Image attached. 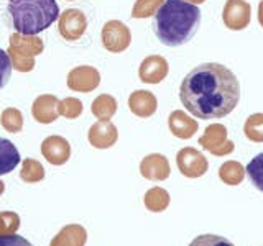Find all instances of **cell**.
<instances>
[{
    "mask_svg": "<svg viewBox=\"0 0 263 246\" xmlns=\"http://www.w3.org/2000/svg\"><path fill=\"white\" fill-rule=\"evenodd\" d=\"M179 100L196 118H222L232 113L240 100V84L227 66L204 63L186 74Z\"/></svg>",
    "mask_w": 263,
    "mask_h": 246,
    "instance_id": "cell-1",
    "label": "cell"
},
{
    "mask_svg": "<svg viewBox=\"0 0 263 246\" xmlns=\"http://www.w3.org/2000/svg\"><path fill=\"white\" fill-rule=\"evenodd\" d=\"M201 23V10L186 0H164L155 13L153 31L163 45L176 48L191 39Z\"/></svg>",
    "mask_w": 263,
    "mask_h": 246,
    "instance_id": "cell-2",
    "label": "cell"
},
{
    "mask_svg": "<svg viewBox=\"0 0 263 246\" xmlns=\"http://www.w3.org/2000/svg\"><path fill=\"white\" fill-rule=\"evenodd\" d=\"M8 13L16 33L38 35L60 18V7L56 0H10Z\"/></svg>",
    "mask_w": 263,
    "mask_h": 246,
    "instance_id": "cell-3",
    "label": "cell"
},
{
    "mask_svg": "<svg viewBox=\"0 0 263 246\" xmlns=\"http://www.w3.org/2000/svg\"><path fill=\"white\" fill-rule=\"evenodd\" d=\"M102 46L109 53L119 54L123 53L132 43V31L125 23L120 20L105 22L101 31Z\"/></svg>",
    "mask_w": 263,
    "mask_h": 246,
    "instance_id": "cell-4",
    "label": "cell"
},
{
    "mask_svg": "<svg viewBox=\"0 0 263 246\" xmlns=\"http://www.w3.org/2000/svg\"><path fill=\"white\" fill-rule=\"evenodd\" d=\"M199 145L214 156H227L235 150V145L227 138V128L222 123H211L199 138Z\"/></svg>",
    "mask_w": 263,
    "mask_h": 246,
    "instance_id": "cell-5",
    "label": "cell"
},
{
    "mask_svg": "<svg viewBox=\"0 0 263 246\" xmlns=\"http://www.w3.org/2000/svg\"><path fill=\"white\" fill-rule=\"evenodd\" d=\"M176 164H178V169L181 174L189 179L202 177L209 169V162L205 159V156L191 146H186L183 150L178 151Z\"/></svg>",
    "mask_w": 263,
    "mask_h": 246,
    "instance_id": "cell-6",
    "label": "cell"
},
{
    "mask_svg": "<svg viewBox=\"0 0 263 246\" xmlns=\"http://www.w3.org/2000/svg\"><path fill=\"white\" fill-rule=\"evenodd\" d=\"M224 25L232 31H242L252 22V7L247 0H227L222 10Z\"/></svg>",
    "mask_w": 263,
    "mask_h": 246,
    "instance_id": "cell-7",
    "label": "cell"
},
{
    "mask_svg": "<svg viewBox=\"0 0 263 246\" xmlns=\"http://www.w3.org/2000/svg\"><path fill=\"white\" fill-rule=\"evenodd\" d=\"M60 35L66 41H78L87 30V18L79 8H68L64 10L58 22Z\"/></svg>",
    "mask_w": 263,
    "mask_h": 246,
    "instance_id": "cell-8",
    "label": "cell"
},
{
    "mask_svg": "<svg viewBox=\"0 0 263 246\" xmlns=\"http://www.w3.org/2000/svg\"><path fill=\"white\" fill-rule=\"evenodd\" d=\"M66 84L74 92H81V94L94 92L99 87V84H101V72L96 68H92V66H78V68L69 71Z\"/></svg>",
    "mask_w": 263,
    "mask_h": 246,
    "instance_id": "cell-9",
    "label": "cell"
},
{
    "mask_svg": "<svg viewBox=\"0 0 263 246\" xmlns=\"http://www.w3.org/2000/svg\"><path fill=\"white\" fill-rule=\"evenodd\" d=\"M41 154L53 166H63L71 158V145L60 135H51L41 143Z\"/></svg>",
    "mask_w": 263,
    "mask_h": 246,
    "instance_id": "cell-10",
    "label": "cell"
},
{
    "mask_svg": "<svg viewBox=\"0 0 263 246\" xmlns=\"http://www.w3.org/2000/svg\"><path fill=\"white\" fill-rule=\"evenodd\" d=\"M170 72V64L160 54L146 56L138 68V77L145 84H160L166 79Z\"/></svg>",
    "mask_w": 263,
    "mask_h": 246,
    "instance_id": "cell-11",
    "label": "cell"
},
{
    "mask_svg": "<svg viewBox=\"0 0 263 246\" xmlns=\"http://www.w3.org/2000/svg\"><path fill=\"white\" fill-rule=\"evenodd\" d=\"M89 143L96 150H107L112 148L119 139V130L110 120H97L92 127L89 128Z\"/></svg>",
    "mask_w": 263,
    "mask_h": 246,
    "instance_id": "cell-12",
    "label": "cell"
},
{
    "mask_svg": "<svg viewBox=\"0 0 263 246\" xmlns=\"http://www.w3.org/2000/svg\"><path fill=\"white\" fill-rule=\"evenodd\" d=\"M140 174L148 180H166L171 174V166L166 156L160 153H152L145 156L140 162Z\"/></svg>",
    "mask_w": 263,
    "mask_h": 246,
    "instance_id": "cell-13",
    "label": "cell"
},
{
    "mask_svg": "<svg viewBox=\"0 0 263 246\" xmlns=\"http://www.w3.org/2000/svg\"><path fill=\"white\" fill-rule=\"evenodd\" d=\"M58 104H60V98L53 94H43L35 98V102L31 105V115L38 123H53L60 117V112H58Z\"/></svg>",
    "mask_w": 263,
    "mask_h": 246,
    "instance_id": "cell-14",
    "label": "cell"
},
{
    "mask_svg": "<svg viewBox=\"0 0 263 246\" xmlns=\"http://www.w3.org/2000/svg\"><path fill=\"white\" fill-rule=\"evenodd\" d=\"M128 109L140 118H150L158 109V98L150 90H135L128 97Z\"/></svg>",
    "mask_w": 263,
    "mask_h": 246,
    "instance_id": "cell-15",
    "label": "cell"
},
{
    "mask_svg": "<svg viewBox=\"0 0 263 246\" xmlns=\"http://www.w3.org/2000/svg\"><path fill=\"white\" fill-rule=\"evenodd\" d=\"M168 127L170 131L179 139H189L196 135L199 123L191 115H187L183 110H173L168 117Z\"/></svg>",
    "mask_w": 263,
    "mask_h": 246,
    "instance_id": "cell-16",
    "label": "cell"
},
{
    "mask_svg": "<svg viewBox=\"0 0 263 246\" xmlns=\"http://www.w3.org/2000/svg\"><path fill=\"white\" fill-rule=\"evenodd\" d=\"M87 241V232L82 225L71 223L61 228L49 246H84Z\"/></svg>",
    "mask_w": 263,
    "mask_h": 246,
    "instance_id": "cell-17",
    "label": "cell"
},
{
    "mask_svg": "<svg viewBox=\"0 0 263 246\" xmlns=\"http://www.w3.org/2000/svg\"><path fill=\"white\" fill-rule=\"evenodd\" d=\"M15 49H18L22 53H27L33 57H36L45 51L43 39L38 38L36 35H22V33H13L10 36V45Z\"/></svg>",
    "mask_w": 263,
    "mask_h": 246,
    "instance_id": "cell-18",
    "label": "cell"
},
{
    "mask_svg": "<svg viewBox=\"0 0 263 246\" xmlns=\"http://www.w3.org/2000/svg\"><path fill=\"white\" fill-rule=\"evenodd\" d=\"M20 153L16 146L5 138H0V176L12 172L20 164Z\"/></svg>",
    "mask_w": 263,
    "mask_h": 246,
    "instance_id": "cell-19",
    "label": "cell"
},
{
    "mask_svg": "<svg viewBox=\"0 0 263 246\" xmlns=\"http://www.w3.org/2000/svg\"><path fill=\"white\" fill-rule=\"evenodd\" d=\"M119 105H117V100L109 95V94H101L94 98L92 105H90V112L92 115L97 118V120H110L115 112H117Z\"/></svg>",
    "mask_w": 263,
    "mask_h": 246,
    "instance_id": "cell-20",
    "label": "cell"
},
{
    "mask_svg": "<svg viewBox=\"0 0 263 246\" xmlns=\"http://www.w3.org/2000/svg\"><path fill=\"white\" fill-rule=\"evenodd\" d=\"M219 177L227 186H238L245 179V168L238 161H226L219 168Z\"/></svg>",
    "mask_w": 263,
    "mask_h": 246,
    "instance_id": "cell-21",
    "label": "cell"
},
{
    "mask_svg": "<svg viewBox=\"0 0 263 246\" xmlns=\"http://www.w3.org/2000/svg\"><path fill=\"white\" fill-rule=\"evenodd\" d=\"M170 194L164 191L163 187H152L150 191H146L143 197L145 207L150 212H163L168 209L170 205Z\"/></svg>",
    "mask_w": 263,
    "mask_h": 246,
    "instance_id": "cell-22",
    "label": "cell"
},
{
    "mask_svg": "<svg viewBox=\"0 0 263 246\" xmlns=\"http://www.w3.org/2000/svg\"><path fill=\"white\" fill-rule=\"evenodd\" d=\"M20 179L27 184H35L45 179V168L43 164L36 159L27 158L22 162V171H20Z\"/></svg>",
    "mask_w": 263,
    "mask_h": 246,
    "instance_id": "cell-23",
    "label": "cell"
},
{
    "mask_svg": "<svg viewBox=\"0 0 263 246\" xmlns=\"http://www.w3.org/2000/svg\"><path fill=\"white\" fill-rule=\"evenodd\" d=\"M7 54H8V57H10L12 69L18 71V72H30V71L35 69V57L33 56H30L27 53H22L12 46H8Z\"/></svg>",
    "mask_w": 263,
    "mask_h": 246,
    "instance_id": "cell-24",
    "label": "cell"
},
{
    "mask_svg": "<svg viewBox=\"0 0 263 246\" xmlns=\"http://www.w3.org/2000/svg\"><path fill=\"white\" fill-rule=\"evenodd\" d=\"M243 133L253 143H263V113H253L243 123Z\"/></svg>",
    "mask_w": 263,
    "mask_h": 246,
    "instance_id": "cell-25",
    "label": "cell"
},
{
    "mask_svg": "<svg viewBox=\"0 0 263 246\" xmlns=\"http://www.w3.org/2000/svg\"><path fill=\"white\" fill-rule=\"evenodd\" d=\"M0 123L10 133H18L23 128V113L15 107H8L0 115Z\"/></svg>",
    "mask_w": 263,
    "mask_h": 246,
    "instance_id": "cell-26",
    "label": "cell"
},
{
    "mask_svg": "<svg viewBox=\"0 0 263 246\" xmlns=\"http://www.w3.org/2000/svg\"><path fill=\"white\" fill-rule=\"evenodd\" d=\"M82 110H84V105L76 97H66L58 104V112H60L61 117L68 118V120H76L81 117Z\"/></svg>",
    "mask_w": 263,
    "mask_h": 246,
    "instance_id": "cell-27",
    "label": "cell"
},
{
    "mask_svg": "<svg viewBox=\"0 0 263 246\" xmlns=\"http://www.w3.org/2000/svg\"><path fill=\"white\" fill-rule=\"evenodd\" d=\"M164 0H137L132 8V16L134 18H150L158 12Z\"/></svg>",
    "mask_w": 263,
    "mask_h": 246,
    "instance_id": "cell-28",
    "label": "cell"
},
{
    "mask_svg": "<svg viewBox=\"0 0 263 246\" xmlns=\"http://www.w3.org/2000/svg\"><path fill=\"white\" fill-rule=\"evenodd\" d=\"M245 174H249L252 184L263 192V153L257 154L249 162V166L245 169Z\"/></svg>",
    "mask_w": 263,
    "mask_h": 246,
    "instance_id": "cell-29",
    "label": "cell"
},
{
    "mask_svg": "<svg viewBox=\"0 0 263 246\" xmlns=\"http://www.w3.org/2000/svg\"><path fill=\"white\" fill-rule=\"evenodd\" d=\"M20 228V217L15 212H2L0 213V236L13 235Z\"/></svg>",
    "mask_w": 263,
    "mask_h": 246,
    "instance_id": "cell-30",
    "label": "cell"
},
{
    "mask_svg": "<svg viewBox=\"0 0 263 246\" xmlns=\"http://www.w3.org/2000/svg\"><path fill=\"white\" fill-rule=\"evenodd\" d=\"M189 246H235V244L232 241H229L227 238L219 235H201L194 238L189 243Z\"/></svg>",
    "mask_w": 263,
    "mask_h": 246,
    "instance_id": "cell-31",
    "label": "cell"
},
{
    "mask_svg": "<svg viewBox=\"0 0 263 246\" xmlns=\"http://www.w3.org/2000/svg\"><path fill=\"white\" fill-rule=\"evenodd\" d=\"M12 76V64L7 51L0 49V89H4L8 84V79Z\"/></svg>",
    "mask_w": 263,
    "mask_h": 246,
    "instance_id": "cell-32",
    "label": "cell"
},
{
    "mask_svg": "<svg viewBox=\"0 0 263 246\" xmlns=\"http://www.w3.org/2000/svg\"><path fill=\"white\" fill-rule=\"evenodd\" d=\"M0 246H33L27 238L18 235H4L0 236Z\"/></svg>",
    "mask_w": 263,
    "mask_h": 246,
    "instance_id": "cell-33",
    "label": "cell"
},
{
    "mask_svg": "<svg viewBox=\"0 0 263 246\" xmlns=\"http://www.w3.org/2000/svg\"><path fill=\"white\" fill-rule=\"evenodd\" d=\"M258 23L263 28V0H260V4H258Z\"/></svg>",
    "mask_w": 263,
    "mask_h": 246,
    "instance_id": "cell-34",
    "label": "cell"
},
{
    "mask_svg": "<svg viewBox=\"0 0 263 246\" xmlns=\"http://www.w3.org/2000/svg\"><path fill=\"white\" fill-rule=\"evenodd\" d=\"M186 2L193 4V5H201V4H204V2H205V0H186Z\"/></svg>",
    "mask_w": 263,
    "mask_h": 246,
    "instance_id": "cell-35",
    "label": "cell"
},
{
    "mask_svg": "<svg viewBox=\"0 0 263 246\" xmlns=\"http://www.w3.org/2000/svg\"><path fill=\"white\" fill-rule=\"evenodd\" d=\"M4 191H5V184L2 182V180H0V195L4 194Z\"/></svg>",
    "mask_w": 263,
    "mask_h": 246,
    "instance_id": "cell-36",
    "label": "cell"
},
{
    "mask_svg": "<svg viewBox=\"0 0 263 246\" xmlns=\"http://www.w3.org/2000/svg\"><path fill=\"white\" fill-rule=\"evenodd\" d=\"M68 2H72V0H68Z\"/></svg>",
    "mask_w": 263,
    "mask_h": 246,
    "instance_id": "cell-37",
    "label": "cell"
}]
</instances>
